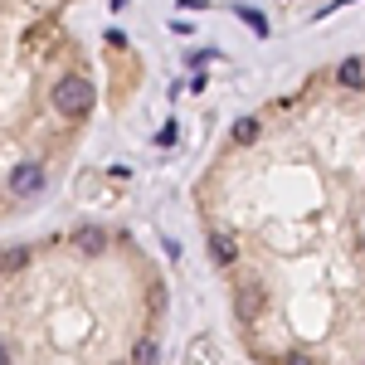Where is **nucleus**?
Segmentation results:
<instances>
[{"instance_id":"nucleus-1","label":"nucleus","mask_w":365,"mask_h":365,"mask_svg":"<svg viewBox=\"0 0 365 365\" xmlns=\"http://www.w3.org/2000/svg\"><path fill=\"white\" fill-rule=\"evenodd\" d=\"M93 103H98V88L88 83V78H58L54 83V113L68 117V122H83L93 113Z\"/></svg>"},{"instance_id":"nucleus-4","label":"nucleus","mask_w":365,"mask_h":365,"mask_svg":"<svg viewBox=\"0 0 365 365\" xmlns=\"http://www.w3.org/2000/svg\"><path fill=\"white\" fill-rule=\"evenodd\" d=\"M73 244H78L83 253H103V249H108V234H103V229H93V225H83L78 234H73Z\"/></svg>"},{"instance_id":"nucleus-5","label":"nucleus","mask_w":365,"mask_h":365,"mask_svg":"<svg viewBox=\"0 0 365 365\" xmlns=\"http://www.w3.org/2000/svg\"><path fill=\"white\" fill-rule=\"evenodd\" d=\"M210 258H215V263H234V239H229V234H215V239H210Z\"/></svg>"},{"instance_id":"nucleus-9","label":"nucleus","mask_w":365,"mask_h":365,"mask_svg":"<svg viewBox=\"0 0 365 365\" xmlns=\"http://www.w3.org/2000/svg\"><path fill=\"white\" fill-rule=\"evenodd\" d=\"M122 5H127V0H113V10H122Z\"/></svg>"},{"instance_id":"nucleus-2","label":"nucleus","mask_w":365,"mask_h":365,"mask_svg":"<svg viewBox=\"0 0 365 365\" xmlns=\"http://www.w3.org/2000/svg\"><path fill=\"white\" fill-rule=\"evenodd\" d=\"M10 190L20 200L39 195V190H44V166H39V161H20V166L10 170Z\"/></svg>"},{"instance_id":"nucleus-3","label":"nucleus","mask_w":365,"mask_h":365,"mask_svg":"<svg viewBox=\"0 0 365 365\" xmlns=\"http://www.w3.org/2000/svg\"><path fill=\"white\" fill-rule=\"evenodd\" d=\"M336 83L341 88H365V63L361 58H341L336 63Z\"/></svg>"},{"instance_id":"nucleus-8","label":"nucleus","mask_w":365,"mask_h":365,"mask_svg":"<svg viewBox=\"0 0 365 365\" xmlns=\"http://www.w3.org/2000/svg\"><path fill=\"white\" fill-rule=\"evenodd\" d=\"M132 356H137V361H151V356H156V346H151V341H137V351H132Z\"/></svg>"},{"instance_id":"nucleus-6","label":"nucleus","mask_w":365,"mask_h":365,"mask_svg":"<svg viewBox=\"0 0 365 365\" xmlns=\"http://www.w3.org/2000/svg\"><path fill=\"white\" fill-rule=\"evenodd\" d=\"M234 141H239V146L258 141V122H253V117H239V122H234Z\"/></svg>"},{"instance_id":"nucleus-7","label":"nucleus","mask_w":365,"mask_h":365,"mask_svg":"<svg viewBox=\"0 0 365 365\" xmlns=\"http://www.w3.org/2000/svg\"><path fill=\"white\" fill-rule=\"evenodd\" d=\"M234 10H239V20H244V25H253L258 34H268V20H263L258 10H249V5H234Z\"/></svg>"}]
</instances>
